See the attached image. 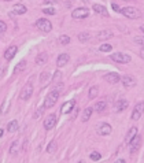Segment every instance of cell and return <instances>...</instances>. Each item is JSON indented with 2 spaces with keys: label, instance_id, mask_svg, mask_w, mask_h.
Segmentation results:
<instances>
[{
  "label": "cell",
  "instance_id": "1",
  "mask_svg": "<svg viewBox=\"0 0 144 163\" xmlns=\"http://www.w3.org/2000/svg\"><path fill=\"white\" fill-rule=\"evenodd\" d=\"M58 99H59V92L54 89L52 92H49L48 95H47L46 100H44V107H46V108L54 107V106H55V103L58 101Z\"/></svg>",
  "mask_w": 144,
  "mask_h": 163
},
{
  "label": "cell",
  "instance_id": "2",
  "mask_svg": "<svg viewBox=\"0 0 144 163\" xmlns=\"http://www.w3.org/2000/svg\"><path fill=\"white\" fill-rule=\"evenodd\" d=\"M122 15L129 18V19H136V18H140L141 16V13L137 10V8H134V7H125L121 10Z\"/></svg>",
  "mask_w": 144,
  "mask_h": 163
},
{
  "label": "cell",
  "instance_id": "3",
  "mask_svg": "<svg viewBox=\"0 0 144 163\" xmlns=\"http://www.w3.org/2000/svg\"><path fill=\"white\" fill-rule=\"evenodd\" d=\"M36 26L39 28L41 32L48 33V32H51V29H52V23L49 22L48 19H46V18H41V19H39L36 22Z\"/></svg>",
  "mask_w": 144,
  "mask_h": 163
},
{
  "label": "cell",
  "instance_id": "4",
  "mask_svg": "<svg viewBox=\"0 0 144 163\" xmlns=\"http://www.w3.org/2000/svg\"><path fill=\"white\" fill-rule=\"evenodd\" d=\"M111 60H114V62L117 63H129L131 62V56L128 55V54H122V52H115L111 55Z\"/></svg>",
  "mask_w": 144,
  "mask_h": 163
},
{
  "label": "cell",
  "instance_id": "5",
  "mask_svg": "<svg viewBox=\"0 0 144 163\" xmlns=\"http://www.w3.org/2000/svg\"><path fill=\"white\" fill-rule=\"evenodd\" d=\"M72 15L74 19H84V18L89 16V10L85 8V7H78V8H75V10L73 11Z\"/></svg>",
  "mask_w": 144,
  "mask_h": 163
},
{
  "label": "cell",
  "instance_id": "6",
  "mask_svg": "<svg viewBox=\"0 0 144 163\" xmlns=\"http://www.w3.org/2000/svg\"><path fill=\"white\" fill-rule=\"evenodd\" d=\"M32 93H33V85L30 84V82H28V84L23 86L22 91H21L19 99L21 100H29L30 96H32Z\"/></svg>",
  "mask_w": 144,
  "mask_h": 163
},
{
  "label": "cell",
  "instance_id": "7",
  "mask_svg": "<svg viewBox=\"0 0 144 163\" xmlns=\"http://www.w3.org/2000/svg\"><path fill=\"white\" fill-rule=\"evenodd\" d=\"M144 112V103H137L133 108V112H132V119L133 121H139L140 117L143 115Z\"/></svg>",
  "mask_w": 144,
  "mask_h": 163
},
{
  "label": "cell",
  "instance_id": "8",
  "mask_svg": "<svg viewBox=\"0 0 144 163\" xmlns=\"http://www.w3.org/2000/svg\"><path fill=\"white\" fill-rule=\"evenodd\" d=\"M56 125V115L55 114H51L46 118V121H44V129L46 130H51L54 126Z\"/></svg>",
  "mask_w": 144,
  "mask_h": 163
},
{
  "label": "cell",
  "instance_id": "9",
  "mask_svg": "<svg viewBox=\"0 0 144 163\" xmlns=\"http://www.w3.org/2000/svg\"><path fill=\"white\" fill-rule=\"evenodd\" d=\"M121 81L125 88H133L134 85H136V78L132 77V75H124L121 78Z\"/></svg>",
  "mask_w": 144,
  "mask_h": 163
},
{
  "label": "cell",
  "instance_id": "10",
  "mask_svg": "<svg viewBox=\"0 0 144 163\" xmlns=\"http://www.w3.org/2000/svg\"><path fill=\"white\" fill-rule=\"evenodd\" d=\"M140 141H141V137L139 136H136L133 138V140L131 141V143H129V151H131V153H134L136 152V151L139 150V145H140Z\"/></svg>",
  "mask_w": 144,
  "mask_h": 163
},
{
  "label": "cell",
  "instance_id": "11",
  "mask_svg": "<svg viewBox=\"0 0 144 163\" xmlns=\"http://www.w3.org/2000/svg\"><path fill=\"white\" fill-rule=\"evenodd\" d=\"M111 130H113V127H111V125H108V124H101L98 127V133L100 136H108V134L111 133Z\"/></svg>",
  "mask_w": 144,
  "mask_h": 163
},
{
  "label": "cell",
  "instance_id": "12",
  "mask_svg": "<svg viewBox=\"0 0 144 163\" xmlns=\"http://www.w3.org/2000/svg\"><path fill=\"white\" fill-rule=\"evenodd\" d=\"M69 60H70V56L67 55V54H60V55L58 56V59H56V66H58V67H63L65 65H67Z\"/></svg>",
  "mask_w": 144,
  "mask_h": 163
},
{
  "label": "cell",
  "instance_id": "13",
  "mask_svg": "<svg viewBox=\"0 0 144 163\" xmlns=\"http://www.w3.org/2000/svg\"><path fill=\"white\" fill-rule=\"evenodd\" d=\"M74 104H75V101L74 100H69V101H66L65 104L60 107V112L62 114H69L70 111L74 108Z\"/></svg>",
  "mask_w": 144,
  "mask_h": 163
},
{
  "label": "cell",
  "instance_id": "14",
  "mask_svg": "<svg viewBox=\"0 0 144 163\" xmlns=\"http://www.w3.org/2000/svg\"><path fill=\"white\" fill-rule=\"evenodd\" d=\"M104 80L110 84H117V82H119L121 78H119V75L117 73H107V74H104Z\"/></svg>",
  "mask_w": 144,
  "mask_h": 163
},
{
  "label": "cell",
  "instance_id": "15",
  "mask_svg": "<svg viewBox=\"0 0 144 163\" xmlns=\"http://www.w3.org/2000/svg\"><path fill=\"white\" fill-rule=\"evenodd\" d=\"M128 106H129V103L126 100H118L114 106V110H115V112H122L124 110L128 108Z\"/></svg>",
  "mask_w": 144,
  "mask_h": 163
},
{
  "label": "cell",
  "instance_id": "16",
  "mask_svg": "<svg viewBox=\"0 0 144 163\" xmlns=\"http://www.w3.org/2000/svg\"><path fill=\"white\" fill-rule=\"evenodd\" d=\"M16 52H18V48H16L15 45H13V47H10V48L6 49V52H4V58H6L7 60H11V59L16 55Z\"/></svg>",
  "mask_w": 144,
  "mask_h": 163
},
{
  "label": "cell",
  "instance_id": "17",
  "mask_svg": "<svg viewBox=\"0 0 144 163\" xmlns=\"http://www.w3.org/2000/svg\"><path fill=\"white\" fill-rule=\"evenodd\" d=\"M93 11L96 14H100L103 16H108V11L106 10L104 6H101V4H93Z\"/></svg>",
  "mask_w": 144,
  "mask_h": 163
},
{
  "label": "cell",
  "instance_id": "18",
  "mask_svg": "<svg viewBox=\"0 0 144 163\" xmlns=\"http://www.w3.org/2000/svg\"><path fill=\"white\" fill-rule=\"evenodd\" d=\"M137 136V127L136 126H133V127H131V130L128 132V134H126V138H125V141H126V144H129L132 140H133L134 137Z\"/></svg>",
  "mask_w": 144,
  "mask_h": 163
},
{
  "label": "cell",
  "instance_id": "19",
  "mask_svg": "<svg viewBox=\"0 0 144 163\" xmlns=\"http://www.w3.org/2000/svg\"><path fill=\"white\" fill-rule=\"evenodd\" d=\"M113 37V32L111 30H101L98 33V40H108Z\"/></svg>",
  "mask_w": 144,
  "mask_h": 163
},
{
  "label": "cell",
  "instance_id": "20",
  "mask_svg": "<svg viewBox=\"0 0 144 163\" xmlns=\"http://www.w3.org/2000/svg\"><path fill=\"white\" fill-rule=\"evenodd\" d=\"M25 13H26V7L23 6V4H15V6H14L13 14H16V15H21V14H25Z\"/></svg>",
  "mask_w": 144,
  "mask_h": 163
},
{
  "label": "cell",
  "instance_id": "21",
  "mask_svg": "<svg viewBox=\"0 0 144 163\" xmlns=\"http://www.w3.org/2000/svg\"><path fill=\"white\" fill-rule=\"evenodd\" d=\"M19 145H21V143L18 140L14 141V143L11 144V147H10V155H16L18 151H19Z\"/></svg>",
  "mask_w": 144,
  "mask_h": 163
},
{
  "label": "cell",
  "instance_id": "22",
  "mask_svg": "<svg viewBox=\"0 0 144 163\" xmlns=\"http://www.w3.org/2000/svg\"><path fill=\"white\" fill-rule=\"evenodd\" d=\"M18 122L16 121H11L10 124L7 125V130H8V133H14V132H16L18 130Z\"/></svg>",
  "mask_w": 144,
  "mask_h": 163
},
{
  "label": "cell",
  "instance_id": "23",
  "mask_svg": "<svg viewBox=\"0 0 144 163\" xmlns=\"http://www.w3.org/2000/svg\"><path fill=\"white\" fill-rule=\"evenodd\" d=\"M47 60H48V55H47L46 52L40 54V55L36 58V63H37V65H43V63H46Z\"/></svg>",
  "mask_w": 144,
  "mask_h": 163
},
{
  "label": "cell",
  "instance_id": "24",
  "mask_svg": "<svg viewBox=\"0 0 144 163\" xmlns=\"http://www.w3.org/2000/svg\"><path fill=\"white\" fill-rule=\"evenodd\" d=\"M91 115H92V108L91 107H88V108H85L84 110V112H82V118H81V121L82 122H87L91 118Z\"/></svg>",
  "mask_w": 144,
  "mask_h": 163
},
{
  "label": "cell",
  "instance_id": "25",
  "mask_svg": "<svg viewBox=\"0 0 144 163\" xmlns=\"http://www.w3.org/2000/svg\"><path fill=\"white\" fill-rule=\"evenodd\" d=\"M98 95H99V88H98V86H92V88L89 89V95H88V98L92 100V99H95Z\"/></svg>",
  "mask_w": 144,
  "mask_h": 163
},
{
  "label": "cell",
  "instance_id": "26",
  "mask_svg": "<svg viewBox=\"0 0 144 163\" xmlns=\"http://www.w3.org/2000/svg\"><path fill=\"white\" fill-rule=\"evenodd\" d=\"M106 107H107V103H106V101H99L98 104H95V111L101 112V111L106 110Z\"/></svg>",
  "mask_w": 144,
  "mask_h": 163
},
{
  "label": "cell",
  "instance_id": "27",
  "mask_svg": "<svg viewBox=\"0 0 144 163\" xmlns=\"http://www.w3.org/2000/svg\"><path fill=\"white\" fill-rule=\"evenodd\" d=\"M69 42H70L69 36H60L59 37V44H60V45H66V44H69Z\"/></svg>",
  "mask_w": 144,
  "mask_h": 163
},
{
  "label": "cell",
  "instance_id": "28",
  "mask_svg": "<svg viewBox=\"0 0 144 163\" xmlns=\"http://www.w3.org/2000/svg\"><path fill=\"white\" fill-rule=\"evenodd\" d=\"M56 151V143L55 141H51V143L48 144V148H47V152L48 153H52Z\"/></svg>",
  "mask_w": 144,
  "mask_h": 163
},
{
  "label": "cell",
  "instance_id": "29",
  "mask_svg": "<svg viewBox=\"0 0 144 163\" xmlns=\"http://www.w3.org/2000/svg\"><path fill=\"white\" fill-rule=\"evenodd\" d=\"M25 66H26V62H25V60H21V62L15 66V68H14V73H18L19 70H23V67H25Z\"/></svg>",
  "mask_w": 144,
  "mask_h": 163
},
{
  "label": "cell",
  "instance_id": "30",
  "mask_svg": "<svg viewBox=\"0 0 144 163\" xmlns=\"http://www.w3.org/2000/svg\"><path fill=\"white\" fill-rule=\"evenodd\" d=\"M89 33H80L78 34V39H80V41L81 42H85V41H88L89 40Z\"/></svg>",
  "mask_w": 144,
  "mask_h": 163
},
{
  "label": "cell",
  "instance_id": "31",
  "mask_svg": "<svg viewBox=\"0 0 144 163\" xmlns=\"http://www.w3.org/2000/svg\"><path fill=\"white\" fill-rule=\"evenodd\" d=\"M89 158H91L92 160H95V162H96V160H100L101 159V155L98 152V151H93V152L89 155Z\"/></svg>",
  "mask_w": 144,
  "mask_h": 163
},
{
  "label": "cell",
  "instance_id": "32",
  "mask_svg": "<svg viewBox=\"0 0 144 163\" xmlns=\"http://www.w3.org/2000/svg\"><path fill=\"white\" fill-rule=\"evenodd\" d=\"M43 13L44 14H47V15H55V8L54 7H47V8H44L43 10Z\"/></svg>",
  "mask_w": 144,
  "mask_h": 163
},
{
  "label": "cell",
  "instance_id": "33",
  "mask_svg": "<svg viewBox=\"0 0 144 163\" xmlns=\"http://www.w3.org/2000/svg\"><path fill=\"white\" fill-rule=\"evenodd\" d=\"M101 51V52H110L113 49V47L110 45V44H103V45H100V48H99Z\"/></svg>",
  "mask_w": 144,
  "mask_h": 163
},
{
  "label": "cell",
  "instance_id": "34",
  "mask_svg": "<svg viewBox=\"0 0 144 163\" xmlns=\"http://www.w3.org/2000/svg\"><path fill=\"white\" fill-rule=\"evenodd\" d=\"M134 42H136V44H139V45H143L144 47V37H140V36L134 37Z\"/></svg>",
  "mask_w": 144,
  "mask_h": 163
},
{
  "label": "cell",
  "instance_id": "35",
  "mask_svg": "<svg viewBox=\"0 0 144 163\" xmlns=\"http://www.w3.org/2000/svg\"><path fill=\"white\" fill-rule=\"evenodd\" d=\"M7 30V25L6 22H3V21H0V33H4Z\"/></svg>",
  "mask_w": 144,
  "mask_h": 163
},
{
  "label": "cell",
  "instance_id": "36",
  "mask_svg": "<svg viewBox=\"0 0 144 163\" xmlns=\"http://www.w3.org/2000/svg\"><path fill=\"white\" fill-rule=\"evenodd\" d=\"M44 110H46V107H41V108H40V110L36 112V115H34V118H39V117H40V114H41V112H44Z\"/></svg>",
  "mask_w": 144,
  "mask_h": 163
},
{
  "label": "cell",
  "instance_id": "37",
  "mask_svg": "<svg viewBox=\"0 0 144 163\" xmlns=\"http://www.w3.org/2000/svg\"><path fill=\"white\" fill-rule=\"evenodd\" d=\"M47 78H48V73H44V74H41V77H40V80H41V82H44Z\"/></svg>",
  "mask_w": 144,
  "mask_h": 163
},
{
  "label": "cell",
  "instance_id": "38",
  "mask_svg": "<svg viewBox=\"0 0 144 163\" xmlns=\"http://www.w3.org/2000/svg\"><path fill=\"white\" fill-rule=\"evenodd\" d=\"M111 6H113V10H114V11H119V13H121V8H119V7H118V4L113 3Z\"/></svg>",
  "mask_w": 144,
  "mask_h": 163
},
{
  "label": "cell",
  "instance_id": "39",
  "mask_svg": "<svg viewBox=\"0 0 144 163\" xmlns=\"http://www.w3.org/2000/svg\"><path fill=\"white\" fill-rule=\"evenodd\" d=\"M44 3H46V4H49V3H56V0H44Z\"/></svg>",
  "mask_w": 144,
  "mask_h": 163
},
{
  "label": "cell",
  "instance_id": "40",
  "mask_svg": "<svg viewBox=\"0 0 144 163\" xmlns=\"http://www.w3.org/2000/svg\"><path fill=\"white\" fill-rule=\"evenodd\" d=\"M115 163H126V162H125V159H117Z\"/></svg>",
  "mask_w": 144,
  "mask_h": 163
},
{
  "label": "cell",
  "instance_id": "41",
  "mask_svg": "<svg viewBox=\"0 0 144 163\" xmlns=\"http://www.w3.org/2000/svg\"><path fill=\"white\" fill-rule=\"evenodd\" d=\"M140 56H141V59H143V60H144V48L140 51Z\"/></svg>",
  "mask_w": 144,
  "mask_h": 163
},
{
  "label": "cell",
  "instance_id": "42",
  "mask_svg": "<svg viewBox=\"0 0 144 163\" xmlns=\"http://www.w3.org/2000/svg\"><path fill=\"white\" fill-rule=\"evenodd\" d=\"M140 29H141V32L144 33V25H141V26H140Z\"/></svg>",
  "mask_w": 144,
  "mask_h": 163
},
{
  "label": "cell",
  "instance_id": "43",
  "mask_svg": "<svg viewBox=\"0 0 144 163\" xmlns=\"http://www.w3.org/2000/svg\"><path fill=\"white\" fill-rule=\"evenodd\" d=\"M3 136V129H0V137Z\"/></svg>",
  "mask_w": 144,
  "mask_h": 163
},
{
  "label": "cell",
  "instance_id": "44",
  "mask_svg": "<svg viewBox=\"0 0 144 163\" xmlns=\"http://www.w3.org/2000/svg\"><path fill=\"white\" fill-rule=\"evenodd\" d=\"M82 1H84V3H88V1H89V0H82Z\"/></svg>",
  "mask_w": 144,
  "mask_h": 163
},
{
  "label": "cell",
  "instance_id": "45",
  "mask_svg": "<svg viewBox=\"0 0 144 163\" xmlns=\"http://www.w3.org/2000/svg\"><path fill=\"white\" fill-rule=\"evenodd\" d=\"M78 163H85V162H84V160H80V162Z\"/></svg>",
  "mask_w": 144,
  "mask_h": 163
},
{
  "label": "cell",
  "instance_id": "46",
  "mask_svg": "<svg viewBox=\"0 0 144 163\" xmlns=\"http://www.w3.org/2000/svg\"><path fill=\"white\" fill-rule=\"evenodd\" d=\"M6 1H10V0H6Z\"/></svg>",
  "mask_w": 144,
  "mask_h": 163
}]
</instances>
